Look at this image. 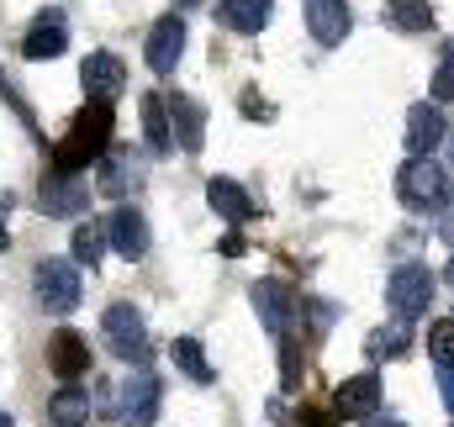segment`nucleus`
<instances>
[{"label": "nucleus", "instance_id": "nucleus-31", "mask_svg": "<svg viewBox=\"0 0 454 427\" xmlns=\"http://www.w3.org/2000/svg\"><path fill=\"white\" fill-rule=\"evenodd\" d=\"M301 427H333L323 412H301Z\"/></svg>", "mask_w": 454, "mask_h": 427}, {"label": "nucleus", "instance_id": "nucleus-23", "mask_svg": "<svg viewBox=\"0 0 454 427\" xmlns=\"http://www.w3.org/2000/svg\"><path fill=\"white\" fill-rule=\"evenodd\" d=\"M169 359H175V369L191 375L196 385L212 380V364H207V353H201V338H175V343H169Z\"/></svg>", "mask_w": 454, "mask_h": 427}, {"label": "nucleus", "instance_id": "nucleus-11", "mask_svg": "<svg viewBox=\"0 0 454 427\" xmlns=\"http://www.w3.org/2000/svg\"><path fill=\"white\" fill-rule=\"evenodd\" d=\"M354 27V11L348 0H307V32L323 43V48H339Z\"/></svg>", "mask_w": 454, "mask_h": 427}, {"label": "nucleus", "instance_id": "nucleus-25", "mask_svg": "<svg viewBox=\"0 0 454 427\" xmlns=\"http://www.w3.org/2000/svg\"><path fill=\"white\" fill-rule=\"evenodd\" d=\"M407 327H412V322H391V327H380V332H375V338H370V353H375V359H402V353H407V348H412V332H407Z\"/></svg>", "mask_w": 454, "mask_h": 427}, {"label": "nucleus", "instance_id": "nucleus-9", "mask_svg": "<svg viewBox=\"0 0 454 427\" xmlns=\"http://www.w3.org/2000/svg\"><path fill=\"white\" fill-rule=\"evenodd\" d=\"M450 137V121H444V111L434 106V101H423V106L407 111V153L412 159H434V148Z\"/></svg>", "mask_w": 454, "mask_h": 427}, {"label": "nucleus", "instance_id": "nucleus-4", "mask_svg": "<svg viewBox=\"0 0 454 427\" xmlns=\"http://www.w3.org/2000/svg\"><path fill=\"white\" fill-rule=\"evenodd\" d=\"M434 291H439V280H434V269H423V264H402V269L386 280V301H391V312L402 322L423 317L428 301H434Z\"/></svg>", "mask_w": 454, "mask_h": 427}, {"label": "nucleus", "instance_id": "nucleus-12", "mask_svg": "<svg viewBox=\"0 0 454 427\" xmlns=\"http://www.w3.org/2000/svg\"><path fill=\"white\" fill-rule=\"evenodd\" d=\"M254 312H259V322H264L275 338H286L291 312H296V296H291V285H286V280H259V285H254Z\"/></svg>", "mask_w": 454, "mask_h": 427}, {"label": "nucleus", "instance_id": "nucleus-37", "mask_svg": "<svg viewBox=\"0 0 454 427\" xmlns=\"http://www.w3.org/2000/svg\"><path fill=\"white\" fill-rule=\"evenodd\" d=\"M450 280H454V259H450Z\"/></svg>", "mask_w": 454, "mask_h": 427}, {"label": "nucleus", "instance_id": "nucleus-33", "mask_svg": "<svg viewBox=\"0 0 454 427\" xmlns=\"http://www.w3.org/2000/svg\"><path fill=\"white\" fill-rule=\"evenodd\" d=\"M364 427H407V423H396V417H380V412H375V417H370Z\"/></svg>", "mask_w": 454, "mask_h": 427}, {"label": "nucleus", "instance_id": "nucleus-28", "mask_svg": "<svg viewBox=\"0 0 454 427\" xmlns=\"http://www.w3.org/2000/svg\"><path fill=\"white\" fill-rule=\"evenodd\" d=\"M434 101H454V43L444 48V64L434 69Z\"/></svg>", "mask_w": 454, "mask_h": 427}, {"label": "nucleus", "instance_id": "nucleus-1", "mask_svg": "<svg viewBox=\"0 0 454 427\" xmlns=\"http://www.w3.org/2000/svg\"><path fill=\"white\" fill-rule=\"evenodd\" d=\"M112 101H85V111L69 121V132H64V143L53 148V169L59 175H80V169H90L106 148H112Z\"/></svg>", "mask_w": 454, "mask_h": 427}, {"label": "nucleus", "instance_id": "nucleus-34", "mask_svg": "<svg viewBox=\"0 0 454 427\" xmlns=\"http://www.w3.org/2000/svg\"><path fill=\"white\" fill-rule=\"evenodd\" d=\"M5 243H11V237H5V216H0V253H5Z\"/></svg>", "mask_w": 454, "mask_h": 427}, {"label": "nucleus", "instance_id": "nucleus-17", "mask_svg": "<svg viewBox=\"0 0 454 427\" xmlns=\"http://www.w3.org/2000/svg\"><path fill=\"white\" fill-rule=\"evenodd\" d=\"M106 237H112V248L127 259V264H137V259L148 253V221H143V212H132V206L112 212V221H106Z\"/></svg>", "mask_w": 454, "mask_h": 427}, {"label": "nucleus", "instance_id": "nucleus-36", "mask_svg": "<svg viewBox=\"0 0 454 427\" xmlns=\"http://www.w3.org/2000/svg\"><path fill=\"white\" fill-rule=\"evenodd\" d=\"M180 5H185V11H191V5H201V0H180Z\"/></svg>", "mask_w": 454, "mask_h": 427}, {"label": "nucleus", "instance_id": "nucleus-6", "mask_svg": "<svg viewBox=\"0 0 454 427\" xmlns=\"http://www.w3.org/2000/svg\"><path fill=\"white\" fill-rule=\"evenodd\" d=\"M159 401H164L159 375H148V369L137 364V375H127V380H121L116 423H121V427H153V423H159Z\"/></svg>", "mask_w": 454, "mask_h": 427}, {"label": "nucleus", "instance_id": "nucleus-13", "mask_svg": "<svg viewBox=\"0 0 454 427\" xmlns=\"http://www.w3.org/2000/svg\"><path fill=\"white\" fill-rule=\"evenodd\" d=\"M333 407H339V417H348V423H370L380 412V380L375 375H348L339 385V396H333Z\"/></svg>", "mask_w": 454, "mask_h": 427}, {"label": "nucleus", "instance_id": "nucleus-26", "mask_svg": "<svg viewBox=\"0 0 454 427\" xmlns=\"http://www.w3.org/2000/svg\"><path fill=\"white\" fill-rule=\"evenodd\" d=\"M101 248H106V227H96V221H80V227H74V259L96 269V264H101Z\"/></svg>", "mask_w": 454, "mask_h": 427}, {"label": "nucleus", "instance_id": "nucleus-8", "mask_svg": "<svg viewBox=\"0 0 454 427\" xmlns=\"http://www.w3.org/2000/svg\"><path fill=\"white\" fill-rule=\"evenodd\" d=\"M48 369L64 380V385H74V380H85L90 375V343L80 338V332H53L48 338Z\"/></svg>", "mask_w": 454, "mask_h": 427}, {"label": "nucleus", "instance_id": "nucleus-18", "mask_svg": "<svg viewBox=\"0 0 454 427\" xmlns=\"http://www.w3.org/2000/svg\"><path fill=\"white\" fill-rule=\"evenodd\" d=\"M132 185H137V153H132V148H106V153H101L96 190H101V196H112V201H121Z\"/></svg>", "mask_w": 454, "mask_h": 427}, {"label": "nucleus", "instance_id": "nucleus-19", "mask_svg": "<svg viewBox=\"0 0 454 427\" xmlns=\"http://www.w3.org/2000/svg\"><path fill=\"white\" fill-rule=\"evenodd\" d=\"M207 201H212V212L232 221V227H243L248 216H254V201H248V190L243 185H232V180H207Z\"/></svg>", "mask_w": 454, "mask_h": 427}, {"label": "nucleus", "instance_id": "nucleus-3", "mask_svg": "<svg viewBox=\"0 0 454 427\" xmlns=\"http://www.w3.org/2000/svg\"><path fill=\"white\" fill-rule=\"evenodd\" d=\"M32 291H37V301H43L48 317H69L80 307V269L64 264V259H43L32 269Z\"/></svg>", "mask_w": 454, "mask_h": 427}, {"label": "nucleus", "instance_id": "nucleus-35", "mask_svg": "<svg viewBox=\"0 0 454 427\" xmlns=\"http://www.w3.org/2000/svg\"><path fill=\"white\" fill-rule=\"evenodd\" d=\"M0 427H16V423H11V417H5V412H0Z\"/></svg>", "mask_w": 454, "mask_h": 427}, {"label": "nucleus", "instance_id": "nucleus-20", "mask_svg": "<svg viewBox=\"0 0 454 427\" xmlns=\"http://www.w3.org/2000/svg\"><path fill=\"white\" fill-rule=\"evenodd\" d=\"M217 21L227 32H264L270 27V0H217Z\"/></svg>", "mask_w": 454, "mask_h": 427}, {"label": "nucleus", "instance_id": "nucleus-10", "mask_svg": "<svg viewBox=\"0 0 454 427\" xmlns=\"http://www.w3.org/2000/svg\"><path fill=\"white\" fill-rule=\"evenodd\" d=\"M64 48H69V27H64V16H59V11H43V16L27 27V37H21V58H32V64L59 58Z\"/></svg>", "mask_w": 454, "mask_h": 427}, {"label": "nucleus", "instance_id": "nucleus-24", "mask_svg": "<svg viewBox=\"0 0 454 427\" xmlns=\"http://www.w3.org/2000/svg\"><path fill=\"white\" fill-rule=\"evenodd\" d=\"M386 27H396V32H428L434 27V5L428 0H391L386 5Z\"/></svg>", "mask_w": 454, "mask_h": 427}, {"label": "nucleus", "instance_id": "nucleus-16", "mask_svg": "<svg viewBox=\"0 0 454 427\" xmlns=\"http://www.w3.org/2000/svg\"><path fill=\"white\" fill-rule=\"evenodd\" d=\"M37 201H43V212L48 216H80L85 206H90V190H85L74 175H59V169H53V175L43 180Z\"/></svg>", "mask_w": 454, "mask_h": 427}, {"label": "nucleus", "instance_id": "nucleus-22", "mask_svg": "<svg viewBox=\"0 0 454 427\" xmlns=\"http://www.w3.org/2000/svg\"><path fill=\"white\" fill-rule=\"evenodd\" d=\"M143 137H148V148H153V153H169V148H175L164 96H143Z\"/></svg>", "mask_w": 454, "mask_h": 427}, {"label": "nucleus", "instance_id": "nucleus-29", "mask_svg": "<svg viewBox=\"0 0 454 427\" xmlns=\"http://www.w3.org/2000/svg\"><path fill=\"white\" fill-rule=\"evenodd\" d=\"M439 396H444V407L454 412V369H439Z\"/></svg>", "mask_w": 454, "mask_h": 427}, {"label": "nucleus", "instance_id": "nucleus-5", "mask_svg": "<svg viewBox=\"0 0 454 427\" xmlns=\"http://www.w3.org/2000/svg\"><path fill=\"white\" fill-rule=\"evenodd\" d=\"M101 332H106V348H112L116 359H127V364H148V353H153V343H148V327H143V317H137L127 301L106 307Z\"/></svg>", "mask_w": 454, "mask_h": 427}, {"label": "nucleus", "instance_id": "nucleus-32", "mask_svg": "<svg viewBox=\"0 0 454 427\" xmlns=\"http://www.w3.org/2000/svg\"><path fill=\"white\" fill-rule=\"evenodd\" d=\"M439 232H444V243H454V206H450V216L439 221Z\"/></svg>", "mask_w": 454, "mask_h": 427}, {"label": "nucleus", "instance_id": "nucleus-14", "mask_svg": "<svg viewBox=\"0 0 454 427\" xmlns=\"http://www.w3.org/2000/svg\"><path fill=\"white\" fill-rule=\"evenodd\" d=\"M164 106H169V127H175V137H180V148L185 153H201V143H207V106L201 101H191V96H164Z\"/></svg>", "mask_w": 454, "mask_h": 427}, {"label": "nucleus", "instance_id": "nucleus-7", "mask_svg": "<svg viewBox=\"0 0 454 427\" xmlns=\"http://www.w3.org/2000/svg\"><path fill=\"white\" fill-rule=\"evenodd\" d=\"M180 53H185V21H180V16H159L153 32H148V48H143L148 69H153V74H175Z\"/></svg>", "mask_w": 454, "mask_h": 427}, {"label": "nucleus", "instance_id": "nucleus-21", "mask_svg": "<svg viewBox=\"0 0 454 427\" xmlns=\"http://www.w3.org/2000/svg\"><path fill=\"white\" fill-rule=\"evenodd\" d=\"M48 423H59V427H85V423H90V391H80V385H64V391H53V401H48Z\"/></svg>", "mask_w": 454, "mask_h": 427}, {"label": "nucleus", "instance_id": "nucleus-30", "mask_svg": "<svg viewBox=\"0 0 454 427\" xmlns=\"http://www.w3.org/2000/svg\"><path fill=\"white\" fill-rule=\"evenodd\" d=\"M243 248H248V243H243V232H227V237H223V253H227V259H243Z\"/></svg>", "mask_w": 454, "mask_h": 427}, {"label": "nucleus", "instance_id": "nucleus-15", "mask_svg": "<svg viewBox=\"0 0 454 427\" xmlns=\"http://www.w3.org/2000/svg\"><path fill=\"white\" fill-rule=\"evenodd\" d=\"M80 80H85V96H90V101H116L121 85H127V69H121L116 53H90V58L80 64Z\"/></svg>", "mask_w": 454, "mask_h": 427}, {"label": "nucleus", "instance_id": "nucleus-27", "mask_svg": "<svg viewBox=\"0 0 454 427\" xmlns=\"http://www.w3.org/2000/svg\"><path fill=\"white\" fill-rule=\"evenodd\" d=\"M428 359H434L439 369H454V317L428 327Z\"/></svg>", "mask_w": 454, "mask_h": 427}, {"label": "nucleus", "instance_id": "nucleus-2", "mask_svg": "<svg viewBox=\"0 0 454 427\" xmlns=\"http://www.w3.org/2000/svg\"><path fill=\"white\" fill-rule=\"evenodd\" d=\"M396 196L412 206V212H439L450 201V169L434 164V159H407L396 169Z\"/></svg>", "mask_w": 454, "mask_h": 427}]
</instances>
